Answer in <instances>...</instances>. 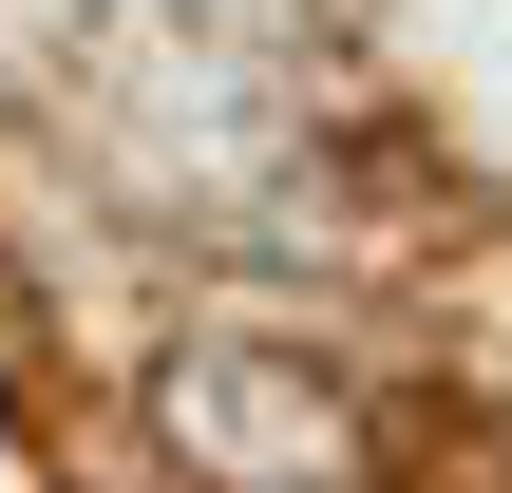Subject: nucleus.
Instances as JSON below:
<instances>
[{
	"label": "nucleus",
	"instance_id": "obj_2",
	"mask_svg": "<svg viewBox=\"0 0 512 493\" xmlns=\"http://www.w3.org/2000/svg\"><path fill=\"white\" fill-rule=\"evenodd\" d=\"M399 493H512V418H437L399 456Z\"/></svg>",
	"mask_w": 512,
	"mask_h": 493
},
{
	"label": "nucleus",
	"instance_id": "obj_1",
	"mask_svg": "<svg viewBox=\"0 0 512 493\" xmlns=\"http://www.w3.org/2000/svg\"><path fill=\"white\" fill-rule=\"evenodd\" d=\"M266 399H285V361H247V342H209V361H190V380H171V437H190V456H228V475H342V418H266Z\"/></svg>",
	"mask_w": 512,
	"mask_h": 493
}]
</instances>
